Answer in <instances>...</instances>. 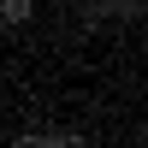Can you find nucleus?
I'll list each match as a JSON object with an SVG mask.
<instances>
[{"instance_id": "1", "label": "nucleus", "mask_w": 148, "mask_h": 148, "mask_svg": "<svg viewBox=\"0 0 148 148\" xmlns=\"http://www.w3.org/2000/svg\"><path fill=\"white\" fill-rule=\"evenodd\" d=\"M30 18H36V0H0V24L6 30H24Z\"/></svg>"}]
</instances>
